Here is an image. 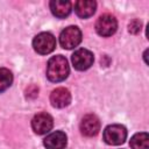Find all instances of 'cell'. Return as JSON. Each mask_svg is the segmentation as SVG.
I'll return each mask as SVG.
<instances>
[{
	"label": "cell",
	"instance_id": "cell-4",
	"mask_svg": "<svg viewBox=\"0 0 149 149\" xmlns=\"http://www.w3.org/2000/svg\"><path fill=\"white\" fill-rule=\"evenodd\" d=\"M104 141L111 146H119L127 139V129L122 125H109L104 129Z\"/></svg>",
	"mask_w": 149,
	"mask_h": 149
},
{
	"label": "cell",
	"instance_id": "cell-6",
	"mask_svg": "<svg viewBox=\"0 0 149 149\" xmlns=\"http://www.w3.org/2000/svg\"><path fill=\"white\" fill-rule=\"evenodd\" d=\"M71 62H72V65L76 70L84 71V70H87L92 66V64L94 62V57L90 50L78 49L72 54Z\"/></svg>",
	"mask_w": 149,
	"mask_h": 149
},
{
	"label": "cell",
	"instance_id": "cell-14",
	"mask_svg": "<svg viewBox=\"0 0 149 149\" xmlns=\"http://www.w3.org/2000/svg\"><path fill=\"white\" fill-rule=\"evenodd\" d=\"M13 83V74L8 69H0V93L6 91Z\"/></svg>",
	"mask_w": 149,
	"mask_h": 149
},
{
	"label": "cell",
	"instance_id": "cell-3",
	"mask_svg": "<svg viewBox=\"0 0 149 149\" xmlns=\"http://www.w3.org/2000/svg\"><path fill=\"white\" fill-rule=\"evenodd\" d=\"M81 42V31L76 26L66 27L59 35V44L64 49H73Z\"/></svg>",
	"mask_w": 149,
	"mask_h": 149
},
{
	"label": "cell",
	"instance_id": "cell-8",
	"mask_svg": "<svg viewBox=\"0 0 149 149\" xmlns=\"http://www.w3.org/2000/svg\"><path fill=\"white\" fill-rule=\"evenodd\" d=\"M79 129L84 136H95L100 130V121L94 114H87L81 119Z\"/></svg>",
	"mask_w": 149,
	"mask_h": 149
},
{
	"label": "cell",
	"instance_id": "cell-10",
	"mask_svg": "<svg viewBox=\"0 0 149 149\" xmlns=\"http://www.w3.org/2000/svg\"><path fill=\"white\" fill-rule=\"evenodd\" d=\"M50 102L56 108L66 107L71 102V94L65 87H57L50 94Z\"/></svg>",
	"mask_w": 149,
	"mask_h": 149
},
{
	"label": "cell",
	"instance_id": "cell-2",
	"mask_svg": "<svg viewBox=\"0 0 149 149\" xmlns=\"http://www.w3.org/2000/svg\"><path fill=\"white\" fill-rule=\"evenodd\" d=\"M56 47V38L50 33H40L33 40V48L40 55H48L54 51Z\"/></svg>",
	"mask_w": 149,
	"mask_h": 149
},
{
	"label": "cell",
	"instance_id": "cell-5",
	"mask_svg": "<svg viewBox=\"0 0 149 149\" xmlns=\"http://www.w3.org/2000/svg\"><path fill=\"white\" fill-rule=\"evenodd\" d=\"M118 29V21L111 14L101 15L95 22V30L102 37L112 36Z\"/></svg>",
	"mask_w": 149,
	"mask_h": 149
},
{
	"label": "cell",
	"instance_id": "cell-1",
	"mask_svg": "<svg viewBox=\"0 0 149 149\" xmlns=\"http://www.w3.org/2000/svg\"><path fill=\"white\" fill-rule=\"evenodd\" d=\"M70 68L64 56L57 55L49 59L47 64V77L52 83H59L68 78Z\"/></svg>",
	"mask_w": 149,
	"mask_h": 149
},
{
	"label": "cell",
	"instance_id": "cell-9",
	"mask_svg": "<svg viewBox=\"0 0 149 149\" xmlns=\"http://www.w3.org/2000/svg\"><path fill=\"white\" fill-rule=\"evenodd\" d=\"M68 143L66 134L62 130H56L47 135L43 140V144L47 149H65Z\"/></svg>",
	"mask_w": 149,
	"mask_h": 149
},
{
	"label": "cell",
	"instance_id": "cell-15",
	"mask_svg": "<svg viewBox=\"0 0 149 149\" xmlns=\"http://www.w3.org/2000/svg\"><path fill=\"white\" fill-rule=\"evenodd\" d=\"M141 28H142V22H141L139 19H134V20L130 21L129 24H128V30H129V33H132V34H137V33H140Z\"/></svg>",
	"mask_w": 149,
	"mask_h": 149
},
{
	"label": "cell",
	"instance_id": "cell-7",
	"mask_svg": "<svg viewBox=\"0 0 149 149\" xmlns=\"http://www.w3.org/2000/svg\"><path fill=\"white\" fill-rule=\"evenodd\" d=\"M52 126H54V120H52L51 115L45 112L37 113L31 120V128L38 135L49 133L51 130Z\"/></svg>",
	"mask_w": 149,
	"mask_h": 149
},
{
	"label": "cell",
	"instance_id": "cell-11",
	"mask_svg": "<svg viewBox=\"0 0 149 149\" xmlns=\"http://www.w3.org/2000/svg\"><path fill=\"white\" fill-rule=\"evenodd\" d=\"M95 7H97L95 1H92V0H79V1H77L74 3V12L79 17L86 19V17H90V16H92L94 14Z\"/></svg>",
	"mask_w": 149,
	"mask_h": 149
},
{
	"label": "cell",
	"instance_id": "cell-12",
	"mask_svg": "<svg viewBox=\"0 0 149 149\" xmlns=\"http://www.w3.org/2000/svg\"><path fill=\"white\" fill-rule=\"evenodd\" d=\"M51 13L59 19L66 17L71 10H72V5L70 1H61V0H52L49 3Z\"/></svg>",
	"mask_w": 149,
	"mask_h": 149
},
{
	"label": "cell",
	"instance_id": "cell-13",
	"mask_svg": "<svg viewBox=\"0 0 149 149\" xmlns=\"http://www.w3.org/2000/svg\"><path fill=\"white\" fill-rule=\"evenodd\" d=\"M132 149H149V135L147 133H136L130 139Z\"/></svg>",
	"mask_w": 149,
	"mask_h": 149
}]
</instances>
